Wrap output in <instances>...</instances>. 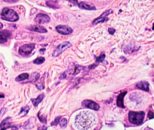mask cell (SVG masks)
I'll use <instances>...</instances> for the list:
<instances>
[{"label": "cell", "mask_w": 154, "mask_h": 130, "mask_svg": "<svg viewBox=\"0 0 154 130\" xmlns=\"http://www.w3.org/2000/svg\"><path fill=\"white\" fill-rule=\"evenodd\" d=\"M97 122L96 115L91 111H83L76 116V127L79 130H87L94 126Z\"/></svg>", "instance_id": "cell-1"}, {"label": "cell", "mask_w": 154, "mask_h": 130, "mask_svg": "<svg viewBox=\"0 0 154 130\" xmlns=\"http://www.w3.org/2000/svg\"><path fill=\"white\" fill-rule=\"evenodd\" d=\"M1 19L10 22H16L19 19V16L16 11L8 8H3L0 14Z\"/></svg>", "instance_id": "cell-2"}, {"label": "cell", "mask_w": 154, "mask_h": 130, "mask_svg": "<svg viewBox=\"0 0 154 130\" xmlns=\"http://www.w3.org/2000/svg\"><path fill=\"white\" fill-rule=\"evenodd\" d=\"M145 113L143 111L141 112H133L130 111L128 113V119L129 122L135 125H140L143 122Z\"/></svg>", "instance_id": "cell-3"}, {"label": "cell", "mask_w": 154, "mask_h": 130, "mask_svg": "<svg viewBox=\"0 0 154 130\" xmlns=\"http://www.w3.org/2000/svg\"><path fill=\"white\" fill-rule=\"evenodd\" d=\"M35 48V44L33 43L26 44L21 46L19 49V53L22 56L29 55Z\"/></svg>", "instance_id": "cell-4"}, {"label": "cell", "mask_w": 154, "mask_h": 130, "mask_svg": "<svg viewBox=\"0 0 154 130\" xmlns=\"http://www.w3.org/2000/svg\"><path fill=\"white\" fill-rule=\"evenodd\" d=\"M71 46V43L69 42H65L60 44L57 46L55 51H54V52L52 53V56L54 57L58 56V55L62 53L65 50H66Z\"/></svg>", "instance_id": "cell-5"}, {"label": "cell", "mask_w": 154, "mask_h": 130, "mask_svg": "<svg viewBox=\"0 0 154 130\" xmlns=\"http://www.w3.org/2000/svg\"><path fill=\"white\" fill-rule=\"evenodd\" d=\"M82 106L86 108L97 111L100 108V106L94 101L89 99H86L82 101Z\"/></svg>", "instance_id": "cell-6"}, {"label": "cell", "mask_w": 154, "mask_h": 130, "mask_svg": "<svg viewBox=\"0 0 154 130\" xmlns=\"http://www.w3.org/2000/svg\"><path fill=\"white\" fill-rule=\"evenodd\" d=\"M56 29L58 33L62 35H69L73 32L72 29L66 25H58L56 27Z\"/></svg>", "instance_id": "cell-7"}, {"label": "cell", "mask_w": 154, "mask_h": 130, "mask_svg": "<svg viewBox=\"0 0 154 130\" xmlns=\"http://www.w3.org/2000/svg\"><path fill=\"white\" fill-rule=\"evenodd\" d=\"M112 12H113V10L112 9H109L108 10H106L104 13L101 15L100 16L94 20L92 24L94 25H95L99 24V23L104 22L106 20L107 17H108L109 15L112 14Z\"/></svg>", "instance_id": "cell-8"}, {"label": "cell", "mask_w": 154, "mask_h": 130, "mask_svg": "<svg viewBox=\"0 0 154 130\" xmlns=\"http://www.w3.org/2000/svg\"><path fill=\"white\" fill-rule=\"evenodd\" d=\"M35 21L38 24H43L48 23L50 21V18L47 15L39 14L37 15Z\"/></svg>", "instance_id": "cell-9"}, {"label": "cell", "mask_w": 154, "mask_h": 130, "mask_svg": "<svg viewBox=\"0 0 154 130\" xmlns=\"http://www.w3.org/2000/svg\"><path fill=\"white\" fill-rule=\"evenodd\" d=\"M11 36V33L8 30L0 31V43H3L7 42L8 38Z\"/></svg>", "instance_id": "cell-10"}, {"label": "cell", "mask_w": 154, "mask_h": 130, "mask_svg": "<svg viewBox=\"0 0 154 130\" xmlns=\"http://www.w3.org/2000/svg\"><path fill=\"white\" fill-rule=\"evenodd\" d=\"M78 6L79 8L86 10H96V9L95 6L91 5L86 2L82 1L78 3Z\"/></svg>", "instance_id": "cell-11"}, {"label": "cell", "mask_w": 154, "mask_h": 130, "mask_svg": "<svg viewBox=\"0 0 154 130\" xmlns=\"http://www.w3.org/2000/svg\"><path fill=\"white\" fill-rule=\"evenodd\" d=\"M28 29L31 31L38 32L39 33H46L48 32L47 30L44 27L39 25H31Z\"/></svg>", "instance_id": "cell-12"}, {"label": "cell", "mask_w": 154, "mask_h": 130, "mask_svg": "<svg viewBox=\"0 0 154 130\" xmlns=\"http://www.w3.org/2000/svg\"><path fill=\"white\" fill-rule=\"evenodd\" d=\"M149 83L146 81H141L136 85V87L139 89L145 91H149Z\"/></svg>", "instance_id": "cell-13"}, {"label": "cell", "mask_w": 154, "mask_h": 130, "mask_svg": "<svg viewBox=\"0 0 154 130\" xmlns=\"http://www.w3.org/2000/svg\"><path fill=\"white\" fill-rule=\"evenodd\" d=\"M127 93V91L123 92L118 96L117 99V104L119 107L122 108H125L124 104H123V99H124V96L126 95Z\"/></svg>", "instance_id": "cell-14"}, {"label": "cell", "mask_w": 154, "mask_h": 130, "mask_svg": "<svg viewBox=\"0 0 154 130\" xmlns=\"http://www.w3.org/2000/svg\"><path fill=\"white\" fill-rule=\"evenodd\" d=\"M44 96L45 95H44V94H42L37 97V98L31 99L32 103L33 104L34 106V107H37L38 106V104L41 103V101L44 98Z\"/></svg>", "instance_id": "cell-15"}, {"label": "cell", "mask_w": 154, "mask_h": 130, "mask_svg": "<svg viewBox=\"0 0 154 130\" xmlns=\"http://www.w3.org/2000/svg\"><path fill=\"white\" fill-rule=\"evenodd\" d=\"M35 121V119H33V118H30L25 123V125L24 126V128L25 129H31L34 126Z\"/></svg>", "instance_id": "cell-16"}, {"label": "cell", "mask_w": 154, "mask_h": 130, "mask_svg": "<svg viewBox=\"0 0 154 130\" xmlns=\"http://www.w3.org/2000/svg\"><path fill=\"white\" fill-rule=\"evenodd\" d=\"M29 77V75L28 73H23L18 75L16 78L15 80L17 82L21 81L22 80H24L27 79Z\"/></svg>", "instance_id": "cell-17"}, {"label": "cell", "mask_w": 154, "mask_h": 130, "mask_svg": "<svg viewBox=\"0 0 154 130\" xmlns=\"http://www.w3.org/2000/svg\"><path fill=\"white\" fill-rule=\"evenodd\" d=\"M10 118H11V117H8L3 120L2 122L0 124V128H1V129H5V127L6 126H8L9 125H10V123L9 122V120Z\"/></svg>", "instance_id": "cell-18"}, {"label": "cell", "mask_w": 154, "mask_h": 130, "mask_svg": "<svg viewBox=\"0 0 154 130\" xmlns=\"http://www.w3.org/2000/svg\"><path fill=\"white\" fill-rule=\"evenodd\" d=\"M30 108L29 106H25L24 107H23L21 108V111H20V113H19V115L20 116H24L28 113L29 112Z\"/></svg>", "instance_id": "cell-19"}, {"label": "cell", "mask_w": 154, "mask_h": 130, "mask_svg": "<svg viewBox=\"0 0 154 130\" xmlns=\"http://www.w3.org/2000/svg\"><path fill=\"white\" fill-rule=\"evenodd\" d=\"M40 77V75L39 73L35 72V73H32L31 76V81L30 82H34L37 81L39 79Z\"/></svg>", "instance_id": "cell-20"}, {"label": "cell", "mask_w": 154, "mask_h": 130, "mask_svg": "<svg viewBox=\"0 0 154 130\" xmlns=\"http://www.w3.org/2000/svg\"><path fill=\"white\" fill-rule=\"evenodd\" d=\"M45 58L43 57H38V58H36L35 60L34 61V64H38V65H39V64H42L45 61Z\"/></svg>", "instance_id": "cell-21"}, {"label": "cell", "mask_w": 154, "mask_h": 130, "mask_svg": "<svg viewBox=\"0 0 154 130\" xmlns=\"http://www.w3.org/2000/svg\"><path fill=\"white\" fill-rule=\"evenodd\" d=\"M60 126L61 127H66L67 124V120L66 118H63L61 119L59 121Z\"/></svg>", "instance_id": "cell-22"}, {"label": "cell", "mask_w": 154, "mask_h": 130, "mask_svg": "<svg viewBox=\"0 0 154 130\" xmlns=\"http://www.w3.org/2000/svg\"><path fill=\"white\" fill-rule=\"evenodd\" d=\"M105 57H106V56H105V54H101L98 57L96 58V62H98V63L103 62V61L104 60V58H105Z\"/></svg>", "instance_id": "cell-23"}, {"label": "cell", "mask_w": 154, "mask_h": 130, "mask_svg": "<svg viewBox=\"0 0 154 130\" xmlns=\"http://www.w3.org/2000/svg\"><path fill=\"white\" fill-rule=\"evenodd\" d=\"M47 5L49 7H52V8H57V4L56 2L53 1H48L47 2Z\"/></svg>", "instance_id": "cell-24"}, {"label": "cell", "mask_w": 154, "mask_h": 130, "mask_svg": "<svg viewBox=\"0 0 154 130\" xmlns=\"http://www.w3.org/2000/svg\"><path fill=\"white\" fill-rule=\"evenodd\" d=\"M36 87L38 88V89H39V90L44 89V86L43 85V81H42V78L40 81L37 83V84L36 85Z\"/></svg>", "instance_id": "cell-25"}, {"label": "cell", "mask_w": 154, "mask_h": 130, "mask_svg": "<svg viewBox=\"0 0 154 130\" xmlns=\"http://www.w3.org/2000/svg\"><path fill=\"white\" fill-rule=\"evenodd\" d=\"M61 117H56L55 120H54V121L51 123V125L52 126H57L58 124V123H59Z\"/></svg>", "instance_id": "cell-26"}, {"label": "cell", "mask_w": 154, "mask_h": 130, "mask_svg": "<svg viewBox=\"0 0 154 130\" xmlns=\"http://www.w3.org/2000/svg\"><path fill=\"white\" fill-rule=\"evenodd\" d=\"M66 1H69L70 3H72L74 5L78 6V0H66Z\"/></svg>", "instance_id": "cell-27"}, {"label": "cell", "mask_w": 154, "mask_h": 130, "mask_svg": "<svg viewBox=\"0 0 154 130\" xmlns=\"http://www.w3.org/2000/svg\"><path fill=\"white\" fill-rule=\"evenodd\" d=\"M38 118H39L40 121H41V122H42V123H46V122H47V121H46V119H45V118H44V117H41H41H40V116H39V114H38Z\"/></svg>", "instance_id": "cell-28"}, {"label": "cell", "mask_w": 154, "mask_h": 130, "mask_svg": "<svg viewBox=\"0 0 154 130\" xmlns=\"http://www.w3.org/2000/svg\"><path fill=\"white\" fill-rule=\"evenodd\" d=\"M148 117L150 119H152L154 118V113L152 112V111H150L148 113Z\"/></svg>", "instance_id": "cell-29"}, {"label": "cell", "mask_w": 154, "mask_h": 130, "mask_svg": "<svg viewBox=\"0 0 154 130\" xmlns=\"http://www.w3.org/2000/svg\"><path fill=\"white\" fill-rule=\"evenodd\" d=\"M115 31H116L115 29L113 28H109L108 29V32H109V34L111 35H113Z\"/></svg>", "instance_id": "cell-30"}, {"label": "cell", "mask_w": 154, "mask_h": 130, "mask_svg": "<svg viewBox=\"0 0 154 130\" xmlns=\"http://www.w3.org/2000/svg\"><path fill=\"white\" fill-rule=\"evenodd\" d=\"M6 108H3L0 111V116H2L6 113Z\"/></svg>", "instance_id": "cell-31"}, {"label": "cell", "mask_w": 154, "mask_h": 130, "mask_svg": "<svg viewBox=\"0 0 154 130\" xmlns=\"http://www.w3.org/2000/svg\"><path fill=\"white\" fill-rule=\"evenodd\" d=\"M3 25L1 24V23H0V29H1L3 28Z\"/></svg>", "instance_id": "cell-32"}, {"label": "cell", "mask_w": 154, "mask_h": 130, "mask_svg": "<svg viewBox=\"0 0 154 130\" xmlns=\"http://www.w3.org/2000/svg\"><path fill=\"white\" fill-rule=\"evenodd\" d=\"M4 98V95L3 94H0V98Z\"/></svg>", "instance_id": "cell-33"}]
</instances>
